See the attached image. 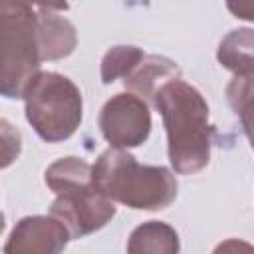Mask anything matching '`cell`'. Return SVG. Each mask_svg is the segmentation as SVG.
<instances>
[{"label": "cell", "mask_w": 254, "mask_h": 254, "mask_svg": "<svg viewBox=\"0 0 254 254\" xmlns=\"http://www.w3.org/2000/svg\"><path fill=\"white\" fill-rule=\"evenodd\" d=\"M226 8L234 18L252 22L254 20V6L252 0H226Z\"/></svg>", "instance_id": "16"}, {"label": "cell", "mask_w": 254, "mask_h": 254, "mask_svg": "<svg viewBox=\"0 0 254 254\" xmlns=\"http://www.w3.org/2000/svg\"><path fill=\"white\" fill-rule=\"evenodd\" d=\"M151 105L161 113L167 131V153L179 175H194L210 163L214 125L208 121V103L202 93L181 77L165 81Z\"/></svg>", "instance_id": "1"}, {"label": "cell", "mask_w": 254, "mask_h": 254, "mask_svg": "<svg viewBox=\"0 0 254 254\" xmlns=\"http://www.w3.org/2000/svg\"><path fill=\"white\" fill-rule=\"evenodd\" d=\"M44 181L48 189L56 194L73 187L91 185V165L81 157H62L46 169Z\"/></svg>", "instance_id": "12"}, {"label": "cell", "mask_w": 254, "mask_h": 254, "mask_svg": "<svg viewBox=\"0 0 254 254\" xmlns=\"http://www.w3.org/2000/svg\"><path fill=\"white\" fill-rule=\"evenodd\" d=\"M145 52L137 46H113L105 52L99 67V75L103 83H113L115 79H123L131 73V69L143 60Z\"/></svg>", "instance_id": "13"}, {"label": "cell", "mask_w": 254, "mask_h": 254, "mask_svg": "<svg viewBox=\"0 0 254 254\" xmlns=\"http://www.w3.org/2000/svg\"><path fill=\"white\" fill-rule=\"evenodd\" d=\"M32 6H38L40 10H50V12H65L69 10L67 0H28Z\"/></svg>", "instance_id": "17"}, {"label": "cell", "mask_w": 254, "mask_h": 254, "mask_svg": "<svg viewBox=\"0 0 254 254\" xmlns=\"http://www.w3.org/2000/svg\"><path fill=\"white\" fill-rule=\"evenodd\" d=\"M22 153L20 131L4 117H0V171L10 167Z\"/></svg>", "instance_id": "15"}, {"label": "cell", "mask_w": 254, "mask_h": 254, "mask_svg": "<svg viewBox=\"0 0 254 254\" xmlns=\"http://www.w3.org/2000/svg\"><path fill=\"white\" fill-rule=\"evenodd\" d=\"M226 99L232 111L242 121L246 135L250 137V103H252V75H234L226 85Z\"/></svg>", "instance_id": "14"}, {"label": "cell", "mask_w": 254, "mask_h": 254, "mask_svg": "<svg viewBox=\"0 0 254 254\" xmlns=\"http://www.w3.org/2000/svg\"><path fill=\"white\" fill-rule=\"evenodd\" d=\"M26 119L46 143L69 139L83 117L79 87L58 71H38L24 89Z\"/></svg>", "instance_id": "4"}, {"label": "cell", "mask_w": 254, "mask_h": 254, "mask_svg": "<svg viewBox=\"0 0 254 254\" xmlns=\"http://www.w3.org/2000/svg\"><path fill=\"white\" fill-rule=\"evenodd\" d=\"M91 181L101 194L133 210H163L179 192L171 169L141 165L119 147H109L97 157L91 165Z\"/></svg>", "instance_id": "2"}, {"label": "cell", "mask_w": 254, "mask_h": 254, "mask_svg": "<svg viewBox=\"0 0 254 254\" xmlns=\"http://www.w3.org/2000/svg\"><path fill=\"white\" fill-rule=\"evenodd\" d=\"M115 212V202L101 194L93 183L58 192L50 206V214L65 224L71 240L89 236L103 228L107 222H111Z\"/></svg>", "instance_id": "5"}, {"label": "cell", "mask_w": 254, "mask_h": 254, "mask_svg": "<svg viewBox=\"0 0 254 254\" xmlns=\"http://www.w3.org/2000/svg\"><path fill=\"white\" fill-rule=\"evenodd\" d=\"M38 50L42 62L67 58L77 46L75 26L58 12L38 10Z\"/></svg>", "instance_id": "8"}, {"label": "cell", "mask_w": 254, "mask_h": 254, "mask_svg": "<svg viewBox=\"0 0 254 254\" xmlns=\"http://www.w3.org/2000/svg\"><path fill=\"white\" fill-rule=\"evenodd\" d=\"M38 12L28 0H0V95L20 99L40 71Z\"/></svg>", "instance_id": "3"}, {"label": "cell", "mask_w": 254, "mask_h": 254, "mask_svg": "<svg viewBox=\"0 0 254 254\" xmlns=\"http://www.w3.org/2000/svg\"><path fill=\"white\" fill-rule=\"evenodd\" d=\"M71 240L65 224L54 214L24 216L12 228L4 252L6 254H56Z\"/></svg>", "instance_id": "7"}, {"label": "cell", "mask_w": 254, "mask_h": 254, "mask_svg": "<svg viewBox=\"0 0 254 254\" xmlns=\"http://www.w3.org/2000/svg\"><path fill=\"white\" fill-rule=\"evenodd\" d=\"M99 131L111 147L133 149L151 133V109L145 99L125 91L109 97L99 111Z\"/></svg>", "instance_id": "6"}, {"label": "cell", "mask_w": 254, "mask_h": 254, "mask_svg": "<svg viewBox=\"0 0 254 254\" xmlns=\"http://www.w3.org/2000/svg\"><path fill=\"white\" fill-rule=\"evenodd\" d=\"M173 77H181V67L177 65V62L165 56L145 54L143 60L131 69V73L123 77V85L127 91L151 103L155 91Z\"/></svg>", "instance_id": "9"}, {"label": "cell", "mask_w": 254, "mask_h": 254, "mask_svg": "<svg viewBox=\"0 0 254 254\" xmlns=\"http://www.w3.org/2000/svg\"><path fill=\"white\" fill-rule=\"evenodd\" d=\"M252 48H254L252 28H238L220 40L216 60L222 67L230 69L234 75H252L254 73Z\"/></svg>", "instance_id": "11"}, {"label": "cell", "mask_w": 254, "mask_h": 254, "mask_svg": "<svg viewBox=\"0 0 254 254\" xmlns=\"http://www.w3.org/2000/svg\"><path fill=\"white\" fill-rule=\"evenodd\" d=\"M181 250L177 230L161 220L139 224L127 240L129 254H177Z\"/></svg>", "instance_id": "10"}, {"label": "cell", "mask_w": 254, "mask_h": 254, "mask_svg": "<svg viewBox=\"0 0 254 254\" xmlns=\"http://www.w3.org/2000/svg\"><path fill=\"white\" fill-rule=\"evenodd\" d=\"M4 214H2V210H0V234H2V230H4Z\"/></svg>", "instance_id": "18"}]
</instances>
